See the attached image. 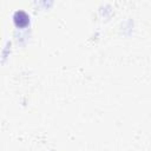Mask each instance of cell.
Segmentation results:
<instances>
[{"label":"cell","instance_id":"cell-1","mask_svg":"<svg viewBox=\"0 0 151 151\" xmlns=\"http://www.w3.org/2000/svg\"><path fill=\"white\" fill-rule=\"evenodd\" d=\"M13 20H14V24L18 27H25L29 22V17L24 11H17L13 15Z\"/></svg>","mask_w":151,"mask_h":151}]
</instances>
